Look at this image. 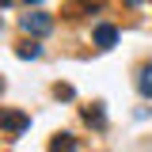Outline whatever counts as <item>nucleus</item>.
I'll return each mask as SVG.
<instances>
[{"label": "nucleus", "instance_id": "1", "mask_svg": "<svg viewBox=\"0 0 152 152\" xmlns=\"http://www.w3.org/2000/svg\"><path fill=\"white\" fill-rule=\"evenodd\" d=\"M19 27H23V34L42 38V34H50V31H53V19H50V15H42V12H27V15L19 19Z\"/></svg>", "mask_w": 152, "mask_h": 152}, {"label": "nucleus", "instance_id": "2", "mask_svg": "<svg viewBox=\"0 0 152 152\" xmlns=\"http://www.w3.org/2000/svg\"><path fill=\"white\" fill-rule=\"evenodd\" d=\"M27 126H31V118L23 110H0V129L4 133H23Z\"/></svg>", "mask_w": 152, "mask_h": 152}, {"label": "nucleus", "instance_id": "3", "mask_svg": "<svg viewBox=\"0 0 152 152\" xmlns=\"http://www.w3.org/2000/svg\"><path fill=\"white\" fill-rule=\"evenodd\" d=\"M91 38H95V46H99V50H110L114 42H118V31H114L110 23H95Z\"/></svg>", "mask_w": 152, "mask_h": 152}, {"label": "nucleus", "instance_id": "4", "mask_svg": "<svg viewBox=\"0 0 152 152\" xmlns=\"http://www.w3.org/2000/svg\"><path fill=\"white\" fill-rule=\"evenodd\" d=\"M84 122L95 126V129H103V126H107V118H103V110H99V103H95V107H84Z\"/></svg>", "mask_w": 152, "mask_h": 152}, {"label": "nucleus", "instance_id": "5", "mask_svg": "<svg viewBox=\"0 0 152 152\" xmlns=\"http://www.w3.org/2000/svg\"><path fill=\"white\" fill-rule=\"evenodd\" d=\"M50 152H76V141L69 137V133H57L53 145H50Z\"/></svg>", "mask_w": 152, "mask_h": 152}, {"label": "nucleus", "instance_id": "6", "mask_svg": "<svg viewBox=\"0 0 152 152\" xmlns=\"http://www.w3.org/2000/svg\"><path fill=\"white\" fill-rule=\"evenodd\" d=\"M137 88H141V95L152 99V65H145V69L137 72Z\"/></svg>", "mask_w": 152, "mask_h": 152}, {"label": "nucleus", "instance_id": "7", "mask_svg": "<svg viewBox=\"0 0 152 152\" xmlns=\"http://www.w3.org/2000/svg\"><path fill=\"white\" fill-rule=\"evenodd\" d=\"M19 57H23V61H34L38 53H42V46H38V42H19V50H15Z\"/></svg>", "mask_w": 152, "mask_h": 152}, {"label": "nucleus", "instance_id": "8", "mask_svg": "<svg viewBox=\"0 0 152 152\" xmlns=\"http://www.w3.org/2000/svg\"><path fill=\"white\" fill-rule=\"evenodd\" d=\"M99 4H103V0H76V4H72V12H76V8H84V12H95Z\"/></svg>", "mask_w": 152, "mask_h": 152}, {"label": "nucleus", "instance_id": "9", "mask_svg": "<svg viewBox=\"0 0 152 152\" xmlns=\"http://www.w3.org/2000/svg\"><path fill=\"white\" fill-rule=\"evenodd\" d=\"M53 95H57V99H72V88H69V84H57Z\"/></svg>", "mask_w": 152, "mask_h": 152}, {"label": "nucleus", "instance_id": "10", "mask_svg": "<svg viewBox=\"0 0 152 152\" xmlns=\"http://www.w3.org/2000/svg\"><path fill=\"white\" fill-rule=\"evenodd\" d=\"M126 4H129V8H137V4H141V0H126Z\"/></svg>", "mask_w": 152, "mask_h": 152}, {"label": "nucleus", "instance_id": "11", "mask_svg": "<svg viewBox=\"0 0 152 152\" xmlns=\"http://www.w3.org/2000/svg\"><path fill=\"white\" fill-rule=\"evenodd\" d=\"M27 4H42V0H27Z\"/></svg>", "mask_w": 152, "mask_h": 152}, {"label": "nucleus", "instance_id": "12", "mask_svg": "<svg viewBox=\"0 0 152 152\" xmlns=\"http://www.w3.org/2000/svg\"><path fill=\"white\" fill-rule=\"evenodd\" d=\"M0 4H12V0H0Z\"/></svg>", "mask_w": 152, "mask_h": 152}, {"label": "nucleus", "instance_id": "13", "mask_svg": "<svg viewBox=\"0 0 152 152\" xmlns=\"http://www.w3.org/2000/svg\"><path fill=\"white\" fill-rule=\"evenodd\" d=\"M0 91H4V80H0Z\"/></svg>", "mask_w": 152, "mask_h": 152}]
</instances>
